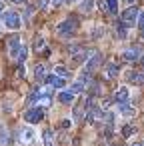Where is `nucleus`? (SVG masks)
Here are the masks:
<instances>
[{
    "mask_svg": "<svg viewBox=\"0 0 144 146\" xmlns=\"http://www.w3.org/2000/svg\"><path fill=\"white\" fill-rule=\"evenodd\" d=\"M50 88H36L32 94H30V98H28V104L30 106H42V108H46V106H50Z\"/></svg>",
    "mask_w": 144,
    "mask_h": 146,
    "instance_id": "1",
    "label": "nucleus"
},
{
    "mask_svg": "<svg viewBox=\"0 0 144 146\" xmlns=\"http://www.w3.org/2000/svg\"><path fill=\"white\" fill-rule=\"evenodd\" d=\"M138 14H140V12H138L134 6H130V8H126V10L122 12V18H120V22H122L126 28H132V26H136Z\"/></svg>",
    "mask_w": 144,
    "mask_h": 146,
    "instance_id": "2",
    "label": "nucleus"
},
{
    "mask_svg": "<svg viewBox=\"0 0 144 146\" xmlns=\"http://www.w3.org/2000/svg\"><path fill=\"white\" fill-rule=\"evenodd\" d=\"M2 22H4V26H6V28H10V30H18V28L22 26V20H20V16H18L16 12H12V10L4 12V18H2Z\"/></svg>",
    "mask_w": 144,
    "mask_h": 146,
    "instance_id": "3",
    "label": "nucleus"
},
{
    "mask_svg": "<svg viewBox=\"0 0 144 146\" xmlns=\"http://www.w3.org/2000/svg\"><path fill=\"white\" fill-rule=\"evenodd\" d=\"M76 18H68V20H64L60 26H58V34L60 36H72L74 34V30H76Z\"/></svg>",
    "mask_w": 144,
    "mask_h": 146,
    "instance_id": "4",
    "label": "nucleus"
},
{
    "mask_svg": "<svg viewBox=\"0 0 144 146\" xmlns=\"http://www.w3.org/2000/svg\"><path fill=\"white\" fill-rule=\"evenodd\" d=\"M34 130L30 128V126H26V128H20V132H18V140H20V144L22 146H30L32 142H34Z\"/></svg>",
    "mask_w": 144,
    "mask_h": 146,
    "instance_id": "5",
    "label": "nucleus"
},
{
    "mask_svg": "<svg viewBox=\"0 0 144 146\" xmlns=\"http://www.w3.org/2000/svg\"><path fill=\"white\" fill-rule=\"evenodd\" d=\"M42 116H44L42 108H28V110L24 112V120H26V122H30V124L40 122V120H42Z\"/></svg>",
    "mask_w": 144,
    "mask_h": 146,
    "instance_id": "6",
    "label": "nucleus"
},
{
    "mask_svg": "<svg viewBox=\"0 0 144 146\" xmlns=\"http://www.w3.org/2000/svg\"><path fill=\"white\" fill-rule=\"evenodd\" d=\"M102 62V56H100V52H96V50H92V58H88V62H86V66H84V74H88V72H92L98 64Z\"/></svg>",
    "mask_w": 144,
    "mask_h": 146,
    "instance_id": "7",
    "label": "nucleus"
},
{
    "mask_svg": "<svg viewBox=\"0 0 144 146\" xmlns=\"http://www.w3.org/2000/svg\"><path fill=\"white\" fill-rule=\"evenodd\" d=\"M126 78L136 84V86H144V72H136V70H128L126 72Z\"/></svg>",
    "mask_w": 144,
    "mask_h": 146,
    "instance_id": "8",
    "label": "nucleus"
},
{
    "mask_svg": "<svg viewBox=\"0 0 144 146\" xmlns=\"http://www.w3.org/2000/svg\"><path fill=\"white\" fill-rule=\"evenodd\" d=\"M46 82H48V86H52V88H64V86H66V78H60V76H56V74H48V76H46Z\"/></svg>",
    "mask_w": 144,
    "mask_h": 146,
    "instance_id": "9",
    "label": "nucleus"
},
{
    "mask_svg": "<svg viewBox=\"0 0 144 146\" xmlns=\"http://www.w3.org/2000/svg\"><path fill=\"white\" fill-rule=\"evenodd\" d=\"M20 38L18 36H12V38H8V52H10V56L12 58H16V54H18V50H20Z\"/></svg>",
    "mask_w": 144,
    "mask_h": 146,
    "instance_id": "10",
    "label": "nucleus"
},
{
    "mask_svg": "<svg viewBox=\"0 0 144 146\" xmlns=\"http://www.w3.org/2000/svg\"><path fill=\"white\" fill-rule=\"evenodd\" d=\"M122 58H124L126 62H134V60L140 58V50H138V48H126V50L122 52Z\"/></svg>",
    "mask_w": 144,
    "mask_h": 146,
    "instance_id": "11",
    "label": "nucleus"
},
{
    "mask_svg": "<svg viewBox=\"0 0 144 146\" xmlns=\"http://www.w3.org/2000/svg\"><path fill=\"white\" fill-rule=\"evenodd\" d=\"M114 100H116L118 104L126 102V100H128V88H126V86H120V88L114 92Z\"/></svg>",
    "mask_w": 144,
    "mask_h": 146,
    "instance_id": "12",
    "label": "nucleus"
},
{
    "mask_svg": "<svg viewBox=\"0 0 144 146\" xmlns=\"http://www.w3.org/2000/svg\"><path fill=\"white\" fill-rule=\"evenodd\" d=\"M118 112H120L122 116H128V118H130V116L136 114V108H132L128 102H122V104H118Z\"/></svg>",
    "mask_w": 144,
    "mask_h": 146,
    "instance_id": "13",
    "label": "nucleus"
},
{
    "mask_svg": "<svg viewBox=\"0 0 144 146\" xmlns=\"http://www.w3.org/2000/svg\"><path fill=\"white\" fill-rule=\"evenodd\" d=\"M58 100H60L62 104H72V102H74V94H72L70 90H68V92H60V94H58Z\"/></svg>",
    "mask_w": 144,
    "mask_h": 146,
    "instance_id": "14",
    "label": "nucleus"
},
{
    "mask_svg": "<svg viewBox=\"0 0 144 146\" xmlns=\"http://www.w3.org/2000/svg\"><path fill=\"white\" fill-rule=\"evenodd\" d=\"M34 76H36V80H38V82L46 80V68H44L42 64H38V66L34 68Z\"/></svg>",
    "mask_w": 144,
    "mask_h": 146,
    "instance_id": "15",
    "label": "nucleus"
},
{
    "mask_svg": "<svg viewBox=\"0 0 144 146\" xmlns=\"http://www.w3.org/2000/svg\"><path fill=\"white\" fill-rule=\"evenodd\" d=\"M42 142H44V146H54V138H52V130H44L42 132Z\"/></svg>",
    "mask_w": 144,
    "mask_h": 146,
    "instance_id": "16",
    "label": "nucleus"
},
{
    "mask_svg": "<svg viewBox=\"0 0 144 146\" xmlns=\"http://www.w3.org/2000/svg\"><path fill=\"white\" fill-rule=\"evenodd\" d=\"M26 58H28V48L22 44V46H20V50H18V54H16V60L22 64V62H26Z\"/></svg>",
    "mask_w": 144,
    "mask_h": 146,
    "instance_id": "17",
    "label": "nucleus"
},
{
    "mask_svg": "<svg viewBox=\"0 0 144 146\" xmlns=\"http://www.w3.org/2000/svg\"><path fill=\"white\" fill-rule=\"evenodd\" d=\"M106 8H108L110 14H116L118 12V2L116 0H106Z\"/></svg>",
    "mask_w": 144,
    "mask_h": 146,
    "instance_id": "18",
    "label": "nucleus"
},
{
    "mask_svg": "<svg viewBox=\"0 0 144 146\" xmlns=\"http://www.w3.org/2000/svg\"><path fill=\"white\" fill-rule=\"evenodd\" d=\"M82 90H84V82H74V84L70 86V92H72L74 96H76V94H80Z\"/></svg>",
    "mask_w": 144,
    "mask_h": 146,
    "instance_id": "19",
    "label": "nucleus"
},
{
    "mask_svg": "<svg viewBox=\"0 0 144 146\" xmlns=\"http://www.w3.org/2000/svg\"><path fill=\"white\" fill-rule=\"evenodd\" d=\"M116 32H118V36H120V38H126V26H124L122 22H118V24H116Z\"/></svg>",
    "mask_w": 144,
    "mask_h": 146,
    "instance_id": "20",
    "label": "nucleus"
},
{
    "mask_svg": "<svg viewBox=\"0 0 144 146\" xmlns=\"http://www.w3.org/2000/svg\"><path fill=\"white\" fill-rule=\"evenodd\" d=\"M116 74H118V68H116L114 64H110V66L106 68V76H108V78H114Z\"/></svg>",
    "mask_w": 144,
    "mask_h": 146,
    "instance_id": "21",
    "label": "nucleus"
},
{
    "mask_svg": "<svg viewBox=\"0 0 144 146\" xmlns=\"http://www.w3.org/2000/svg\"><path fill=\"white\" fill-rule=\"evenodd\" d=\"M42 48H44V38H42V36H38V38H36V42H34V50H36V52H40Z\"/></svg>",
    "mask_w": 144,
    "mask_h": 146,
    "instance_id": "22",
    "label": "nucleus"
},
{
    "mask_svg": "<svg viewBox=\"0 0 144 146\" xmlns=\"http://www.w3.org/2000/svg\"><path fill=\"white\" fill-rule=\"evenodd\" d=\"M54 74H58L60 78H66V76H68V72H66L64 66H56V68H54Z\"/></svg>",
    "mask_w": 144,
    "mask_h": 146,
    "instance_id": "23",
    "label": "nucleus"
},
{
    "mask_svg": "<svg viewBox=\"0 0 144 146\" xmlns=\"http://www.w3.org/2000/svg\"><path fill=\"white\" fill-rule=\"evenodd\" d=\"M136 26H138V28H140V30H142V28H144V10H142V12H140V14H138V20H136Z\"/></svg>",
    "mask_w": 144,
    "mask_h": 146,
    "instance_id": "24",
    "label": "nucleus"
},
{
    "mask_svg": "<svg viewBox=\"0 0 144 146\" xmlns=\"http://www.w3.org/2000/svg\"><path fill=\"white\" fill-rule=\"evenodd\" d=\"M132 132H134V128H132V126H124V128H122V136H124V138H128Z\"/></svg>",
    "mask_w": 144,
    "mask_h": 146,
    "instance_id": "25",
    "label": "nucleus"
},
{
    "mask_svg": "<svg viewBox=\"0 0 144 146\" xmlns=\"http://www.w3.org/2000/svg\"><path fill=\"white\" fill-rule=\"evenodd\" d=\"M48 6H50V0H38V8L40 10H46Z\"/></svg>",
    "mask_w": 144,
    "mask_h": 146,
    "instance_id": "26",
    "label": "nucleus"
},
{
    "mask_svg": "<svg viewBox=\"0 0 144 146\" xmlns=\"http://www.w3.org/2000/svg\"><path fill=\"white\" fill-rule=\"evenodd\" d=\"M4 132H6V128H4V126H0V144H4V142H6V138H4Z\"/></svg>",
    "mask_w": 144,
    "mask_h": 146,
    "instance_id": "27",
    "label": "nucleus"
},
{
    "mask_svg": "<svg viewBox=\"0 0 144 146\" xmlns=\"http://www.w3.org/2000/svg\"><path fill=\"white\" fill-rule=\"evenodd\" d=\"M98 8H100L102 12H104V10L108 12V8H106V0H98Z\"/></svg>",
    "mask_w": 144,
    "mask_h": 146,
    "instance_id": "28",
    "label": "nucleus"
},
{
    "mask_svg": "<svg viewBox=\"0 0 144 146\" xmlns=\"http://www.w3.org/2000/svg\"><path fill=\"white\" fill-rule=\"evenodd\" d=\"M24 74H26V70H24V66H20V68H18V76L24 78Z\"/></svg>",
    "mask_w": 144,
    "mask_h": 146,
    "instance_id": "29",
    "label": "nucleus"
},
{
    "mask_svg": "<svg viewBox=\"0 0 144 146\" xmlns=\"http://www.w3.org/2000/svg\"><path fill=\"white\" fill-rule=\"evenodd\" d=\"M12 2H16V4H22V2H26V0H12Z\"/></svg>",
    "mask_w": 144,
    "mask_h": 146,
    "instance_id": "30",
    "label": "nucleus"
},
{
    "mask_svg": "<svg viewBox=\"0 0 144 146\" xmlns=\"http://www.w3.org/2000/svg\"><path fill=\"white\" fill-rule=\"evenodd\" d=\"M132 146H144V144H142V142H134Z\"/></svg>",
    "mask_w": 144,
    "mask_h": 146,
    "instance_id": "31",
    "label": "nucleus"
},
{
    "mask_svg": "<svg viewBox=\"0 0 144 146\" xmlns=\"http://www.w3.org/2000/svg\"><path fill=\"white\" fill-rule=\"evenodd\" d=\"M64 2H66V4H72V2H76V0H64Z\"/></svg>",
    "mask_w": 144,
    "mask_h": 146,
    "instance_id": "32",
    "label": "nucleus"
},
{
    "mask_svg": "<svg viewBox=\"0 0 144 146\" xmlns=\"http://www.w3.org/2000/svg\"><path fill=\"white\" fill-rule=\"evenodd\" d=\"M50 2H54V4H60V2H62V0H50Z\"/></svg>",
    "mask_w": 144,
    "mask_h": 146,
    "instance_id": "33",
    "label": "nucleus"
},
{
    "mask_svg": "<svg viewBox=\"0 0 144 146\" xmlns=\"http://www.w3.org/2000/svg\"><path fill=\"white\" fill-rule=\"evenodd\" d=\"M142 38H144V28H142Z\"/></svg>",
    "mask_w": 144,
    "mask_h": 146,
    "instance_id": "34",
    "label": "nucleus"
},
{
    "mask_svg": "<svg viewBox=\"0 0 144 146\" xmlns=\"http://www.w3.org/2000/svg\"><path fill=\"white\" fill-rule=\"evenodd\" d=\"M126 2H134V0H126Z\"/></svg>",
    "mask_w": 144,
    "mask_h": 146,
    "instance_id": "35",
    "label": "nucleus"
},
{
    "mask_svg": "<svg viewBox=\"0 0 144 146\" xmlns=\"http://www.w3.org/2000/svg\"><path fill=\"white\" fill-rule=\"evenodd\" d=\"M0 10H2V4H0Z\"/></svg>",
    "mask_w": 144,
    "mask_h": 146,
    "instance_id": "36",
    "label": "nucleus"
}]
</instances>
